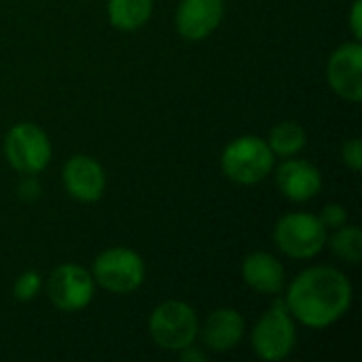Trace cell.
I'll return each mask as SVG.
<instances>
[{"instance_id": "obj_1", "label": "cell", "mask_w": 362, "mask_h": 362, "mask_svg": "<svg viewBox=\"0 0 362 362\" xmlns=\"http://www.w3.org/2000/svg\"><path fill=\"white\" fill-rule=\"evenodd\" d=\"M286 310L310 329H327L341 320L352 305V284L335 267L316 265L301 272L288 286Z\"/></svg>"}, {"instance_id": "obj_2", "label": "cell", "mask_w": 362, "mask_h": 362, "mask_svg": "<svg viewBox=\"0 0 362 362\" xmlns=\"http://www.w3.org/2000/svg\"><path fill=\"white\" fill-rule=\"evenodd\" d=\"M274 151L259 136H240L231 140L221 155L223 174L238 185H257L274 170Z\"/></svg>"}, {"instance_id": "obj_3", "label": "cell", "mask_w": 362, "mask_h": 362, "mask_svg": "<svg viewBox=\"0 0 362 362\" xmlns=\"http://www.w3.org/2000/svg\"><path fill=\"white\" fill-rule=\"evenodd\" d=\"M148 333L161 350L180 352L187 346H193L199 335V320L189 303L172 299L153 310L148 318Z\"/></svg>"}, {"instance_id": "obj_4", "label": "cell", "mask_w": 362, "mask_h": 362, "mask_svg": "<svg viewBox=\"0 0 362 362\" xmlns=\"http://www.w3.org/2000/svg\"><path fill=\"white\" fill-rule=\"evenodd\" d=\"M276 246L291 259L305 261L316 257L327 244V227L308 212L284 214L274 227Z\"/></svg>"}, {"instance_id": "obj_5", "label": "cell", "mask_w": 362, "mask_h": 362, "mask_svg": "<svg viewBox=\"0 0 362 362\" xmlns=\"http://www.w3.org/2000/svg\"><path fill=\"white\" fill-rule=\"evenodd\" d=\"M250 341L255 354L263 361L278 362L291 356L297 344V331L284 301H276L261 316V320L252 329Z\"/></svg>"}, {"instance_id": "obj_6", "label": "cell", "mask_w": 362, "mask_h": 362, "mask_svg": "<svg viewBox=\"0 0 362 362\" xmlns=\"http://www.w3.org/2000/svg\"><path fill=\"white\" fill-rule=\"evenodd\" d=\"M144 261L136 250L117 246L100 252L93 261V282L115 295H129L144 282Z\"/></svg>"}, {"instance_id": "obj_7", "label": "cell", "mask_w": 362, "mask_h": 362, "mask_svg": "<svg viewBox=\"0 0 362 362\" xmlns=\"http://www.w3.org/2000/svg\"><path fill=\"white\" fill-rule=\"evenodd\" d=\"M51 142L47 134L34 123H17L6 132L4 155L6 161L21 174L34 176L51 161Z\"/></svg>"}, {"instance_id": "obj_8", "label": "cell", "mask_w": 362, "mask_h": 362, "mask_svg": "<svg viewBox=\"0 0 362 362\" xmlns=\"http://www.w3.org/2000/svg\"><path fill=\"white\" fill-rule=\"evenodd\" d=\"M47 293L51 303L59 312L74 314L91 303L95 293V282L85 267L76 263H64L51 272Z\"/></svg>"}, {"instance_id": "obj_9", "label": "cell", "mask_w": 362, "mask_h": 362, "mask_svg": "<svg viewBox=\"0 0 362 362\" xmlns=\"http://www.w3.org/2000/svg\"><path fill=\"white\" fill-rule=\"evenodd\" d=\"M362 47L358 40L346 42L333 51L327 64V81L331 89L348 100L361 102L362 98Z\"/></svg>"}, {"instance_id": "obj_10", "label": "cell", "mask_w": 362, "mask_h": 362, "mask_svg": "<svg viewBox=\"0 0 362 362\" xmlns=\"http://www.w3.org/2000/svg\"><path fill=\"white\" fill-rule=\"evenodd\" d=\"M62 178H64V187H66L68 195L83 204L98 202L106 189L104 168L89 155L70 157L64 165Z\"/></svg>"}, {"instance_id": "obj_11", "label": "cell", "mask_w": 362, "mask_h": 362, "mask_svg": "<svg viewBox=\"0 0 362 362\" xmlns=\"http://www.w3.org/2000/svg\"><path fill=\"white\" fill-rule=\"evenodd\" d=\"M223 0H182L176 8V30L187 40H204L223 21Z\"/></svg>"}, {"instance_id": "obj_12", "label": "cell", "mask_w": 362, "mask_h": 362, "mask_svg": "<svg viewBox=\"0 0 362 362\" xmlns=\"http://www.w3.org/2000/svg\"><path fill=\"white\" fill-rule=\"evenodd\" d=\"M276 185L286 199L303 204L320 193L322 176L320 170L305 159H286L276 170Z\"/></svg>"}, {"instance_id": "obj_13", "label": "cell", "mask_w": 362, "mask_h": 362, "mask_svg": "<svg viewBox=\"0 0 362 362\" xmlns=\"http://www.w3.org/2000/svg\"><path fill=\"white\" fill-rule=\"evenodd\" d=\"M244 329H246V322L238 310L218 308L208 316L202 329V341L212 352H227L240 346L244 337Z\"/></svg>"}, {"instance_id": "obj_14", "label": "cell", "mask_w": 362, "mask_h": 362, "mask_svg": "<svg viewBox=\"0 0 362 362\" xmlns=\"http://www.w3.org/2000/svg\"><path fill=\"white\" fill-rule=\"evenodd\" d=\"M244 282L261 295H280L286 284L282 263L269 252H252L242 263Z\"/></svg>"}, {"instance_id": "obj_15", "label": "cell", "mask_w": 362, "mask_h": 362, "mask_svg": "<svg viewBox=\"0 0 362 362\" xmlns=\"http://www.w3.org/2000/svg\"><path fill=\"white\" fill-rule=\"evenodd\" d=\"M153 13V0H108V19L117 30L134 32L142 28Z\"/></svg>"}, {"instance_id": "obj_16", "label": "cell", "mask_w": 362, "mask_h": 362, "mask_svg": "<svg viewBox=\"0 0 362 362\" xmlns=\"http://www.w3.org/2000/svg\"><path fill=\"white\" fill-rule=\"evenodd\" d=\"M305 142H308V134L295 121H282L274 125L269 132V140H267L274 155H280V157H295L299 151H303Z\"/></svg>"}, {"instance_id": "obj_17", "label": "cell", "mask_w": 362, "mask_h": 362, "mask_svg": "<svg viewBox=\"0 0 362 362\" xmlns=\"http://www.w3.org/2000/svg\"><path fill=\"white\" fill-rule=\"evenodd\" d=\"M331 250L335 252V257H339L341 261H348L352 265H356L362 257V233L358 227L354 225H341L335 229L333 238L329 240Z\"/></svg>"}, {"instance_id": "obj_18", "label": "cell", "mask_w": 362, "mask_h": 362, "mask_svg": "<svg viewBox=\"0 0 362 362\" xmlns=\"http://www.w3.org/2000/svg\"><path fill=\"white\" fill-rule=\"evenodd\" d=\"M40 291V276L38 272H23L13 286V295L17 301H32Z\"/></svg>"}, {"instance_id": "obj_19", "label": "cell", "mask_w": 362, "mask_h": 362, "mask_svg": "<svg viewBox=\"0 0 362 362\" xmlns=\"http://www.w3.org/2000/svg\"><path fill=\"white\" fill-rule=\"evenodd\" d=\"M341 159L352 172H361L362 168V144L361 138H350L341 146Z\"/></svg>"}, {"instance_id": "obj_20", "label": "cell", "mask_w": 362, "mask_h": 362, "mask_svg": "<svg viewBox=\"0 0 362 362\" xmlns=\"http://www.w3.org/2000/svg\"><path fill=\"white\" fill-rule=\"evenodd\" d=\"M318 218H320V223H322V225L327 227V231H329V229H337V227L346 225L348 212H346V208L339 206V204H327V206L322 208V214H320Z\"/></svg>"}, {"instance_id": "obj_21", "label": "cell", "mask_w": 362, "mask_h": 362, "mask_svg": "<svg viewBox=\"0 0 362 362\" xmlns=\"http://www.w3.org/2000/svg\"><path fill=\"white\" fill-rule=\"evenodd\" d=\"M350 30L354 34V40L361 42L362 38V0H354L350 11Z\"/></svg>"}, {"instance_id": "obj_22", "label": "cell", "mask_w": 362, "mask_h": 362, "mask_svg": "<svg viewBox=\"0 0 362 362\" xmlns=\"http://www.w3.org/2000/svg\"><path fill=\"white\" fill-rule=\"evenodd\" d=\"M38 193H40V189H38V185H36L34 178H28V180H23V182L19 185V195H21L23 199H34Z\"/></svg>"}, {"instance_id": "obj_23", "label": "cell", "mask_w": 362, "mask_h": 362, "mask_svg": "<svg viewBox=\"0 0 362 362\" xmlns=\"http://www.w3.org/2000/svg\"><path fill=\"white\" fill-rule=\"evenodd\" d=\"M180 361L182 362H204L206 361V354L195 350L193 346H187L185 350H180Z\"/></svg>"}]
</instances>
